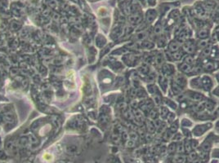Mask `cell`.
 <instances>
[{"instance_id":"6da1fadb","label":"cell","mask_w":219,"mask_h":163,"mask_svg":"<svg viewBox=\"0 0 219 163\" xmlns=\"http://www.w3.org/2000/svg\"><path fill=\"white\" fill-rule=\"evenodd\" d=\"M212 126L211 123H205V124H201V125H198L194 128L193 130V135L196 137L201 136L204 135V133L206 132Z\"/></svg>"},{"instance_id":"7a4b0ae2","label":"cell","mask_w":219,"mask_h":163,"mask_svg":"<svg viewBox=\"0 0 219 163\" xmlns=\"http://www.w3.org/2000/svg\"><path fill=\"white\" fill-rule=\"evenodd\" d=\"M197 49L196 46V43L194 40L192 39H188L186 40L183 44H182V50L186 52L189 53V54H192L195 52V50Z\"/></svg>"},{"instance_id":"3957f363","label":"cell","mask_w":219,"mask_h":163,"mask_svg":"<svg viewBox=\"0 0 219 163\" xmlns=\"http://www.w3.org/2000/svg\"><path fill=\"white\" fill-rule=\"evenodd\" d=\"M200 86L202 89L209 91L213 86V81L210 77L204 75L203 77H200Z\"/></svg>"},{"instance_id":"277c9868","label":"cell","mask_w":219,"mask_h":163,"mask_svg":"<svg viewBox=\"0 0 219 163\" xmlns=\"http://www.w3.org/2000/svg\"><path fill=\"white\" fill-rule=\"evenodd\" d=\"M158 15L157 11L155 9H148L146 13V21L147 24H151L154 21Z\"/></svg>"},{"instance_id":"5b68a950","label":"cell","mask_w":219,"mask_h":163,"mask_svg":"<svg viewBox=\"0 0 219 163\" xmlns=\"http://www.w3.org/2000/svg\"><path fill=\"white\" fill-rule=\"evenodd\" d=\"M162 73L166 77L172 76L175 73L174 66L171 64H164L162 65Z\"/></svg>"},{"instance_id":"8992f818","label":"cell","mask_w":219,"mask_h":163,"mask_svg":"<svg viewBox=\"0 0 219 163\" xmlns=\"http://www.w3.org/2000/svg\"><path fill=\"white\" fill-rule=\"evenodd\" d=\"M142 19H143V15L140 12H137L134 13L133 15L129 16V21L132 25H139L141 24Z\"/></svg>"},{"instance_id":"52a82bcc","label":"cell","mask_w":219,"mask_h":163,"mask_svg":"<svg viewBox=\"0 0 219 163\" xmlns=\"http://www.w3.org/2000/svg\"><path fill=\"white\" fill-rule=\"evenodd\" d=\"M173 81L177 84H178L179 86L182 87V88H184L186 86V84H187L186 78L185 76L182 74H177L176 75H174V79H173Z\"/></svg>"},{"instance_id":"ba28073f","label":"cell","mask_w":219,"mask_h":163,"mask_svg":"<svg viewBox=\"0 0 219 163\" xmlns=\"http://www.w3.org/2000/svg\"><path fill=\"white\" fill-rule=\"evenodd\" d=\"M181 43L178 41H171L170 43H168V51L171 53H173L181 49Z\"/></svg>"},{"instance_id":"9c48e42d","label":"cell","mask_w":219,"mask_h":163,"mask_svg":"<svg viewBox=\"0 0 219 163\" xmlns=\"http://www.w3.org/2000/svg\"><path fill=\"white\" fill-rule=\"evenodd\" d=\"M197 37L200 39H206L209 36V30L208 28H201L197 31Z\"/></svg>"},{"instance_id":"30bf717a","label":"cell","mask_w":219,"mask_h":163,"mask_svg":"<svg viewBox=\"0 0 219 163\" xmlns=\"http://www.w3.org/2000/svg\"><path fill=\"white\" fill-rule=\"evenodd\" d=\"M178 68L179 70L181 71V72H182V73H184V74H191L192 69H193L192 65H188V64H186L185 62L181 63V64L178 65Z\"/></svg>"},{"instance_id":"8fae6325","label":"cell","mask_w":219,"mask_h":163,"mask_svg":"<svg viewBox=\"0 0 219 163\" xmlns=\"http://www.w3.org/2000/svg\"><path fill=\"white\" fill-rule=\"evenodd\" d=\"M189 97L191 100H192L193 101H201L203 100V99L204 98V96L203 94L199 92H195V91H190L189 92Z\"/></svg>"},{"instance_id":"7c38bea8","label":"cell","mask_w":219,"mask_h":163,"mask_svg":"<svg viewBox=\"0 0 219 163\" xmlns=\"http://www.w3.org/2000/svg\"><path fill=\"white\" fill-rule=\"evenodd\" d=\"M159 83H160V85L161 86V89H163L164 91H166L168 86H169V82H168L167 77L164 76L163 74L160 75L159 76Z\"/></svg>"},{"instance_id":"4fadbf2b","label":"cell","mask_w":219,"mask_h":163,"mask_svg":"<svg viewBox=\"0 0 219 163\" xmlns=\"http://www.w3.org/2000/svg\"><path fill=\"white\" fill-rule=\"evenodd\" d=\"M216 64L217 62L214 61L206 62L204 65V70L206 71V72H213V71L217 69V67H218L216 65Z\"/></svg>"},{"instance_id":"5bb4252c","label":"cell","mask_w":219,"mask_h":163,"mask_svg":"<svg viewBox=\"0 0 219 163\" xmlns=\"http://www.w3.org/2000/svg\"><path fill=\"white\" fill-rule=\"evenodd\" d=\"M171 90H172V91H173L174 95H177L179 94H181V92L182 91V87L179 86L178 84H177L174 81H172V83H171Z\"/></svg>"},{"instance_id":"9a60e30c","label":"cell","mask_w":219,"mask_h":163,"mask_svg":"<svg viewBox=\"0 0 219 163\" xmlns=\"http://www.w3.org/2000/svg\"><path fill=\"white\" fill-rule=\"evenodd\" d=\"M172 54V58H173V60H182V58L185 55V52L182 50V48L178 51H177L175 52L171 53Z\"/></svg>"},{"instance_id":"2e32d148","label":"cell","mask_w":219,"mask_h":163,"mask_svg":"<svg viewBox=\"0 0 219 163\" xmlns=\"http://www.w3.org/2000/svg\"><path fill=\"white\" fill-rule=\"evenodd\" d=\"M168 40L167 38L164 35H160V37L157 39V45L159 47H164L168 45Z\"/></svg>"},{"instance_id":"e0dca14e","label":"cell","mask_w":219,"mask_h":163,"mask_svg":"<svg viewBox=\"0 0 219 163\" xmlns=\"http://www.w3.org/2000/svg\"><path fill=\"white\" fill-rule=\"evenodd\" d=\"M191 86H192V87H193L194 89H200V88L201 89L200 77L193 78V79L191 81Z\"/></svg>"},{"instance_id":"ac0fdd59","label":"cell","mask_w":219,"mask_h":163,"mask_svg":"<svg viewBox=\"0 0 219 163\" xmlns=\"http://www.w3.org/2000/svg\"><path fill=\"white\" fill-rule=\"evenodd\" d=\"M169 114V108H167L166 106H161L160 108V112H159V114L160 115V117L163 119H166Z\"/></svg>"},{"instance_id":"d6986e66","label":"cell","mask_w":219,"mask_h":163,"mask_svg":"<svg viewBox=\"0 0 219 163\" xmlns=\"http://www.w3.org/2000/svg\"><path fill=\"white\" fill-rule=\"evenodd\" d=\"M164 54L163 53H158L157 55H155V58H154V62L157 65H164Z\"/></svg>"},{"instance_id":"ffe728a7","label":"cell","mask_w":219,"mask_h":163,"mask_svg":"<svg viewBox=\"0 0 219 163\" xmlns=\"http://www.w3.org/2000/svg\"><path fill=\"white\" fill-rule=\"evenodd\" d=\"M138 71L141 73V74H144V75H147L149 74V72H150V68H149V66L147 65V64H143L140 67L138 68Z\"/></svg>"},{"instance_id":"44dd1931","label":"cell","mask_w":219,"mask_h":163,"mask_svg":"<svg viewBox=\"0 0 219 163\" xmlns=\"http://www.w3.org/2000/svg\"><path fill=\"white\" fill-rule=\"evenodd\" d=\"M209 39H200V41L199 43H196V46L199 49H204V47H206L207 46H209Z\"/></svg>"},{"instance_id":"7402d4cb","label":"cell","mask_w":219,"mask_h":163,"mask_svg":"<svg viewBox=\"0 0 219 163\" xmlns=\"http://www.w3.org/2000/svg\"><path fill=\"white\" fill-rule=\"evenodd\" d=\"M146 127H147V130H148L150 134H154V131H156V129H155V126H154L153 121H147V122H146Z\"/></svg>"},{"instance_id":"603a6c76","label":"cell","mask_w":219,"mask_h":163,"mask_svg":"<svg viewBox=\"0 0 219 163\" xmlns=\"http://www.w3.org/2000/svg\"><path fill=\"white\" fill-rule=\"evenodd\" d=\"M162 31H163V25H162L160 21H158L157 23L155 24V25H154V33L155 34L160 35V34H161V33H162Z\"/></svg>"},{"instance_id":"cb8c5ba5","label":"cell","mask_w":219,"mask_h":163,"mask_svg":"<svg viewBox=\"0 0 219 163\" xmlns=\"http://www.w3.org/2000/svg\"><path fill=\"white\" fill-rule=\"evenodd\" d=\"M149 116L151 117V119H153V120H155L157 119L158 116H159V112H158L157 109L155 108H151L150 110V113H149Z\"/></svg>"},{"instance_id":"d4e9b609","label":"cell","mask_w":219,"mask_h":163,"mask_svg":"<svg viewBox=\"0 0 219 163\" xmlns=\"http://www.w3.org/2000/svg\"><path fill=\"white\" fill-rule=\"evenodd\" d=\"M177 151V143L173 142L168 147V153L173 154Z\"/></svg>"},{"instance_id":"484cf974","label":"cell","mask_w":219,"mask_h":163,"mask_svg":"<svg viewBox=\"0 0 219 163\" xmlns=\"http://www.w3.org/2000/svg\"><path fill=\"white\" fill-rule=\"evenodd\" d=\"M183 62H185L186 64H188V65H192H192L195 63V59L192 55H187L184 57Z\"/></svg>"},{"instance_id":"4316f807","label":"cell","mask_w":219,"mask_h":163,"mask_svg":"<svg viewBox=\"0 0 219 163\" xmlns=\"http://www.w3.org/2000/svg\"><path fill=\"white\" fill-rule=\"evenodd\" d=\"M211 52H212V46L209 45L206 47H204V49H202V56L206 57L208 55H209Z\"/></svg>"},{"instance_id":"83f0119b","label":"cell","mask_w":219,"mask_h":163,"mask_svg":"<svg viewBox=\"0 0 219 163\" xmlns=\"http://www.w3.org/2000/svg\"><path fill=\"white\" fill-rule=\"evenodd\" d=\"M146 36H147V34H146V31H141V32L137 33V34L136 35V41L144 40Z\"/></svg>"},{"instance_id":"f1b7e54d","label":"cell","mask_w":219,"mask_h":163,"mask_svg":"<svg viewBox=\"0 0 219 163\" xmlns=\"http://www.w3.org/2000/svg\"><path fill=\"white\" fill-rule=\"evenodd\" d=\"M204 106H205V108L209 111H213L214 109L215 104L211 100H207V101L204 102Z\"/></svg>"},{"instance_id":"f546056e","label":"cell","mask_w":219,"mask_h":163,"mask_svg":"<svg viewBox=\"0 0 219 163\" xmlns=\"http://www.w3.org/2000/svg\"><path fill=\"white\" fill-rule=\"evenodd\" d=\"M142 46L146 49H151L154 46V44L151 41H143L142 43Z\"/></svg>"},{"instance_id":"4dcf8cb0","label":"cell","mask_w":219,"mask_h":163,"mask_svg":"<svg viewBox=\"0 0 219 163\" xmlns=\"http://www.w3.org/2000/svg\"><path fill=\"white\" fill-rule=\"evenodd\" d=\"M164 103H165L169 108H173V109H176L177 108L176 103L174 101H173V100H169V99H164Z\"/></svg>"},{"instance_id":"1f68e13d","label":"cell","mask_w":219,"mask_h":163,"mask_svg":"<svg viewBox=\"0 0 219 163\" xmlns=\"http://www.w3.org/2000/svg\"><path fill=\"white\" fill-rule=\"evenodd\" d=\"M198 158V155L196 153V152H194L192 150V152H190L188 153V160L190 162H193L195 159Z\"/></svg>"},{"instance_id":"d6a6232c","label":"cell","mask_w":219,"mask_h":163,"mask_svg":"<svg viewBox=\"0 0 219 163\" xmlns=\"http://www.w3.org/2000/svg\"><path fill=\"white\" fill-rule=\"evenodd\" d=\"M177 129H178V122L174 121L173 123H171V126H170L169 129V130L171 131L173 134H175V132L177 131Z\"/></svg>"},{"instance_id":"836d02e7","label":"cell","mask_w":219,"mask_h":163,"mask_svg":"<svg viewBox=\"0 0 219 163\" xmlns=\"http://www.w3.org/2000/svg\"><path fill=\"white\" fill-rule=\"evenodd\" d=\"M181 125H182V126H183V127H187V128H188L189 126H192V121L189 120L187 118H184V119H182V121L181 122Z\"/></svg>"},{"instance_id":"e575fe53","label":"cell","mask_w":219,"mask_h":163,"mask_svg":"<svg viewBox=\"0 0 219 163\" xmlns=\"http://www.w3.org/2000/svg\"><path fill=\"white\" fill-rule=\"evenodd\" d=\"M182 139V134L181 133H176V134H174L173 136V138H172V140L173 142H181Z\"/></svg>"},{"instance_id":"d590c367","label":"cell","mask_w":219,"mask_h":163,"mask_svg":"<svg viewBox=\"0 0 219 163\" xmlns=\"http://www.w3.org/2000/svg\"><path fill=\"white\" fill-rule=\"evenodd\" d=\"M175 118H176V114H174V113H170L169 112V114L168 115L166 119L168 120V122L169 123H173L175 121Z\"/></svg>"},{"instance_id":"8d00e7d4","label":"cell","mask_w":219,"mask_h":163,"mask_svg":"<svg viewBox=\"0 0 219 163\" xmlns=\"http://www.w3.org/2000/svg\"><path fill=\"white\" fill-rule=\"evenodd\" d=\"M185 161V157L182 156V154L177 155L176 157L174 158V163H183Z\"/></svg>"},{"instance_id":"74e56055","label":"cell","mask_w":219,"mask_h":163,"mask_svg":"<svg viewBox=\"0 0 219 163\" xmlns=\"http://www.w3.org/2000/svg\"><path fill=\"white\" fill-rule=\"evenodd\" d=\"M209 117V114H205V113H200L198 114L197 116L198 119H200V120H207Z\"/></svg>"},{"instance_id":"f35d334b","label":"cell","mask_w":219,"mask_h":163,"mask_svg":"<svg viewBox=\"0 0 219 163\" xmlns=\"http://www.w3.org/2000/svg\"><path fill=\"white\" fill-rule=\"evenodd\" d=\"M146 77H147V82L148 83H153L154 79H155V77H156V74L154 73H151L150 74H147Z\"/></svg>"},{"instance_id":"ab89813d","label":"cell","mask_w":219,"mask_h":163,"mask_svg":"<svg viewBox=\"0 0 219 163\" xmlns=\"http://www.w3.org/2000/svg\"><path fill=\"white\" fill-rule=\"evenodd\" d=\"M134 145H135V141H134V140L128 139V141H127V147H128V148H133V147H134Z\"/></svg>"},{"instance_id":"60d3db41","label":"cell","mask_w":219,"mask_h":163,"mask_svg":"<svg viewBox=\"0 0 219 163\" xmlns=\"http://www.w3.org/2000/svg\"><path fill=\"white\" fill-rule=\"evenodd\" d=\"M137 139H138V135H137V133L133 132L131 135H130V139L136 141Z\"/></svg>"},{"instance_id":"b9f144b4","label":"cell","mask_w":219,"mask_h":163,"mask_svg":"<svg viewBox=\"0 0 219 163\" xmlns=\"http://www.w3.org/2000/svg\"><path fill=\"white\" fill-rule=\"evenodd\" d=\"M216 79H217V81H218V82L219 83V72L216 74Z\"/></svg>"},{"instance_id":"7bdbcfd3","label":"cell","mask_w":219,"mask_h":163,"mask_svg":"<svg viewBox=\"0 0 219 163\" xmlns=\"http://www.w3.org/2000/svg\"><path fill=\"white\" fill-rule=\"evenodd\" d=\"M114 163H121V162H120V161L119 160V159H117V160L114 161Z\"/></svg>"},{"instance_id":"ee69618b","label":"cell","mask_w":219,"mask_h":163,"mask_svg":"<svg viewBox=\"0 0 219 163\" xmlns=\"http://www.w3.org/2000/svg\"><path fill=\"white\" fill-rule=\"evenodd\" d=\"M217 127H218V129H219V122L218 123H217Z\"/></svg>"},{"instance_id":"f6af8a7d","label":"cell","mask_w":219,"mask_h":163,"mask_svg":"<svg viewBox=\"0 0 219 163\" xmlns=\"http://www.w3.org/2000/svg\"><path fill=\"white\" fill-rule=\"evenodd\" d=\"M218 114H219V108H218Z\"/></svg>"}]
</instances>
